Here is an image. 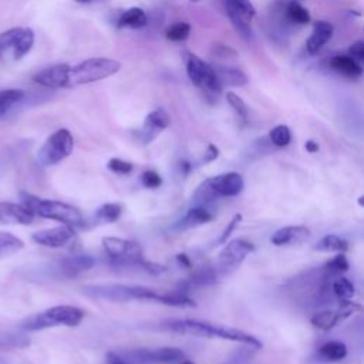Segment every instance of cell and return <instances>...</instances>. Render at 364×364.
Returning a JSON list of instances; mask_svg holds the SVG:
<instances>
[{"label":"cell","instance_id":"9c48e42d","mask_svg":"<svg viewBox=\"0 0 364 364\" xmlns=\"http://www.w3.org/2000/svg\"><path fill=\"white\" fill-rule=\"evenodd\" d=\"M102 247L105 253L114 260V263L118 264L139 266L144 260L142 249L134 240L108 236L102 239Z\"/></svg>","mask_w":364,"mask_h":364},{"label":"cell","instance_id":"816d5d0a","mask_svg":"<svg viewBox=\"0 0 364 364\" xmlns=\"http://www.w3.org/2000/svg\"><path fill=\"white\" fill-rule=\"evenodd\" d=\"M189 1H198V0H189Z\"/></svg>","mask_w":364,"mask_h":364},{"label":"cell","instance_id":"b9f144b4","mask_svg":"<svg viewBox=\"0 0 364 364\" xmlns=\"http://www.w3.org/2000/svg\"><path fill=\"white\" fill-rule=\"evenodd\" d=\"M348 57H351L353 60H355L357 63L364 60V43L361 40L353 43L348 47Z\"/></svg>","mask_w":364,"mask_h":364},{"label":"cell","instance_id":"7bdbcfd3","mask_svg":"<svg viewBox=\"0 0 364 364\" xmlns=\"http://www.w3.org/2000/svg\"><path fill=\"white\" fill-rule=\"evenodd\" d=\"M240 219H242V215H239V213H236L232 219H230V222H228V226L225 228V230L222 232V235H220V237H219V243H225L226 240H228V237L230 236V233L235 230V228H236V225L240 222Z\"/></svg>","mask_w":364,"mask_h":364},{"label":"cell","instance_id":"d6986e66","mask_svg":"<svg viewBox=\"0 0 364 364\" xmlns=\"http://www.w3.org/2000/svg\"><path fill=\"white\" fill-rule=\"evenodd\" d=\"M333 31H334V28L328 21H323V20L316 21L313 24V31L306 41L307 51L310 54L318 53V50H321V47L331 38Z\"/></svg>","mask_w":364,"mask_h":364},{"label":"cell","instance_id":"e0dca14e","mask_svg":"<svg viewBox=\"0 0 364 364\" xmlns=\"http://www.w3.org/2000/svg\"><path fill=\"white\" fill-rule=\"evenodd\" d=\"M34 215L23 205L14 202H0V225H28Z\"/></svg>","mask_w":364,"mask_h":364},{"label":"cell","instance_id":"4fadbf2b","mask_svg":"<svg viewBox=\"0 0 364 364\" xmlns=\"http://www.w3.org/2000/svg\"><path fill=\"white\" fill-rule=\"evenodd\" d=\"M68 64H54L37 71L33 75V81L51 90L68 88Z\"/></svg>","mask_w":364,"mask_h":364},{"label":"cell","instance_id":"ee69618b","mask_svg":"<svg viewBox=\"0 0 364 364\" xmlns=\"http://www.w3.org/2000/svg\"><path fill=\"white\" fill-rule=\"evenodd\" d=\"M250 355H252V353H250L249 350L242 348V350L236 351V353L233 354V357H230V358L226 361V364H247Z\"/></svg>","mask_w":364,"mask_h":364},{"label":"cell","instance_id":"f35d334b","mask_svg":"<svg viewBox=\"0 0 364 364\" xmlns=\"http://www.w3.org/2000/svg\"><path fill=\"white\" fill-rule=\"evenodd\" d=\"M226 100H228L229 105L235 109V112H236L239 117H242V118H246V117H247V107H246L245 101H243L237 94H235V92H232V91H228V92H226Z\"/></svg>","mask_w":364,"mask_h":364},{"label":"cell","instance_id":"1f68e13d","mask_svg":"<svg viewBox=\"0 0 364 364\" xmlns=\"http://www.w3.org/2000/svg\"><path fill=\"white\" fill-rule=\"evenodd\" d=\"M121 213H122V206L119 203H104L97 209L95 218L102 223H112L119 219Z\"/></svg>","mask_w":364,"mask_h":364},{"label":"cell","instance_id":"30bf717a","mask_svg":"<svg viewBox=\"0 0 364 364\" xmlns=\"http://www.w3.org/2000/svg\"><path fill=\"white\" fill-rule=\"evenodd\" d=\"M34 44V31L28 27H14L0 33V57L7 51H13L14 60L23 58Z\"/></svg>","mask_w":364,"mask_h":364},{"label":"cell","instance_id":"2e32d148","mask_svg":"<svg viewBox=\"0 0 364 364\" xmlns=\"http://www.w3.org/2000/svg\"><path fill=\"white\" fill-rule=\"evenodd\" d=\"M208 179H209L210 186L215 191L218 198L236 196L243 191V186H245L243 178L237 172H226V173H220L218 176H212Z\"/></svg>","mask_w":364,"mask_h":364},{"label":"cell","instance_id":"f907efd6","mask_svg":"<svg viewBox=\"0 0 364 364\" xmlns=\"http://www.w3.org/2000/svg\"><path fill=\"white\" fill-rule=\"evenodd\" d=\"M179 364H193V363H191V361H181Z\"/></svg>","mask_w":364,"mask_h":364},{"label":"cell","instance_id":"681fc988","mask_svg":"<svg viewBox=\"0 0 364 364\" xmlns=\"http://www.w3.org/2000/svg\"><path fill=\"white\" fill-rule=\"evenodd\" d=\"M75 1H78V3H92L95 0H75Z\"/></svg>","mask_w":364,"mask_h":364},{"label":"cell","instance_id":"4316f807","mask_svg":"<svg viewBox=\"0 0 364 364\" xmlns=\"http://www.w3.org/2000/svg\"><path fill=\"white\" fill-rule=\"evenodd\" d=\"M313 249L318 250V252H328V253L340 252V253H343L348 249V243H347V240L341 239L337 235H326L314 243Z\"/></svg>","mask_w":364,"mask_h":364},{"label":"cell","instance_id":"7402d4cb","mask_svg":"<svg viewBox=\"0 0 364 364\" xmlns=\"http://www.w3.org/2000/svg\"><path fill=\"white\" fill-rule=\"evenodd\" d=\"M215 216L205 208V206H193L191 208L186 215L179 220L178 228L179 229H191L198 228L200 225L209 223Z\"/></svg>","mask_w":364,"mask_h":364},{"label":"cell","instance_id":"cb8c5ba5","mask_svg":"<svg viewBox=\"0 0 364 364\" xmlns=\"http://www.w3.org/2000/svg\"><path fill=\"white\" fill-rule=\"evenodd\" d=\"M347 355V347L341 341H327L318 348V357L321 361L326 363H337L346 358Z\"/></svg>","mask_w":364,"mask_h":364},{"label":"cell","instance_id":"ba28073f","mask_svg":"<svg viewBox=\"0 0 364 364\" xmlns=\"http://www.w3.org/2000/svg\"><path fill=\"white\" fill-rule=\"evenodd\" d=\"M128 364H158L179 361L185 357L183 351L175 347L158 348H134L117 353Z\"/></svg>","mask_w":364,"mask_h":364},{"label":"cell","instance_id":"f6af8a7d","mask_svg":"<svg viewBox=\"0 0 364 364\" xmlns=\"http://www.w3.org/2000/svg\"><path fill=\"white\" fill-rule=\"evenodd\" d=\"M218 155H219V149L215 146V145H208V148H206V152H205V158H203V161L205 162H210V161H213V159H216L218 158Z\"/></svg>","mask_w":364,"mask_h":364},{"label":"cell","instance_id":"8fae6325","mask_svg":"<svg viewBox=\"0 0 364 364\" xmlns=\"http://www.w3.org/2000/svg\"><path fill=\"white\" fill-rule=\"evenodd\" d=\"M253 250L255 246L245 239H233L228 242L218 256V270H220L225 274L236 270L246 259V256Z\"/></svg>","mask_w":364,"mask_h":364},{"label":"cell","instance_id":"ac0fdd59","mask_svg":"<svg viewBox=\"0 0 364 364\" xmlns=\"http://www.w3.org/2000/svg\"><path fill=\"white\" fill-rule=\"evenodd\" d=\"M310 236V229L306 226H284L277 229L272 236L270 242L274 246H290L299 245L307 240Z\"/></svg>","mask_w":364,"mask_h":364},{"label":"cell","instance_id":"277c9868","mask_svg":"<svg viewBox=\"0 0 364 364\" xmlns=\"http://www.w3.org/2000/svg\"><path fill=\"white\" fill-rule=\"evenodd\" d=\"M82 318H84V311L80 307L61 304V306H54L26 317L20 323V327L26 331H37V330L60 327V326L75 327L82 321Z\"/></svg>","mask_w":364,"mask_h":364},{"label":"cell","instance_id":"8992f818","mask_svg":"<svg viewBox=\"0 0 364 364\" xmlns=\"http://www.w3.org/2000/svg\"><path fill=\"white\" fill-rule=\"evenodd\" d=\"M74 149V138L65 128L54 131L37 152V161L44 165H55L71 155Z\"/></svg>","mask_w":364,"mask_h":364},{"label":"cell","instance_id":"44dd1931","mask_svg":"<svg viewBox=\"0 0 364 364\" xmlns=\"http://www.w3.org/2000/svg\"><path fill=\"white\" fill-rule=\"evenodd\" d=\"M213 71L220 82V85L228 87H243L249 82L247 75L235 67H225V65H212Z\"/></svg>","mask_w":364,"mask_h":364},{"label":"cell","instance_id":"3957f363","mask_svg":"<svg viewBox=\"0 0 364 364\" xmlns=\"http://www.w3.org/2000/svg\"><path fill=\"white\" fill-rule=\"evenodd\" d=\"M21 203L34 215L44 219H53L61 222L63 225L78 226L82 225V215L81 212L68 203L51 199H43L34 196L31 193L23 192L21 193Z\"/></svg>","mask_w":364,"mask_h":364},{"label":"cell","instance_id":"f546056e","mask_svg":"<svg viewBox=\"0 0 364 364\" xmlns=\"http://www.w3.org/2000/svg\"><path fill=\"white\" fill-rule=\"evenodd\" d=\"M216 193L210 186L209 179H205L195 191L193 196H192V203L193 206H206L208 203L213 202L216 199Z\"/></svg>","mask_w":364,"mask_h":364},{"label":"cell","instance_id":"5b68a950","mask_svg":"<svg viewBox=\"0 0 364 364\" xmlns=\"http://www.w3.org/2000/svg\"><path fill=\"white\" fill-rule=\"evenodd\" d=\"M119 68H121V63L114 58L92 57V58L84 60L74 67L70 65L68 87L82 85V84L104 80L118 73Z\"/></svg>","mask_w":364,"mask_h":364},{"label":"cell","instance_id":"484cf974","mask_svg":"<svg viewBox=\"0 0 364 364\" xmlns=\"http://www.w3.org/2000/svg\"><path fill=\"white\" fill-rule=\"evenodd\" d=\"M225 10H226V14H228L233 28L236 30V33L243 38H250L252 37L250 21L245 16H242L237 10H235L232 6H229L228 3H225Z\"/></svg>","mask_w":364,"mask_h":364},{"label":"cell","instance_id":"7a4b0ae2","mask_svg":"<svg viewBox=\"0 0 364 364\" xmlns=\"http://www.w3.org/2000/svg\"><path fill=\"white\" fill-rule=\"evenodd\" d=\"M165 327L169 328L171 331H175L179 334L229 340V341H235V343H242L252 348H262V341L257 337H255L243 330L222 326V324H215L210 321L195 320V318H178V320H169L165 324Z\"/></svg>","mask_w":364,"mask_h":364},{"label":"cell","instance_id":"7c38bea8","mask_svg":"<svg viewBox=\"0 0 364 364\" xmlns=\"http://www.w3.org/2000/svg\"><path fill=\"white\" fill-rule=\"evenodd\" d=\"M361 309L360 304L347 300V301H340V306L337 309H327V310H321L317 311L311 316L310 321L314 327L320 328V330H330L334 326H337L340 321L346 320L347 317H350L351 314H354L355 311H358Z\"/></svg>","mask_w":364,"mask_h":364},{"label":"cell","instance_id":"f1b7e54d","mask_svg":"<svg viewBox=\"0 0 364 364\" xmlns=\"http://www.w3.org/2000/svg\"><path fill=\"white\" fill-rule=\"evenodd\" d=\"M24 98V91L17 90V88H7V90H0V117L4 115L18 104Z\"/></svg>","mask_w":364,"mask_h":364},{"label":"cell","instance_id":"bcb514c9","mask_svg":"<svg viewBox=\"0 0 364 364\" xmlns=\"http://www.w3.org/2000/svg\"><path fill=\"white\" fill-rule=\"evenodd\" d=\"M107 364H128V363H125L117 353L111 351L107 354Z\"/></svg>","mask_w":364,"mask_h":364},{"label":"cell","instance_id":"9a60e30c","mask_svg":"<svg viewBox=\"0 0 364 364\" xmlns=\"http://www.w3.org/2000/svg\"><path fill=\"white\" fill-rule=\"evenodd\" d=\"M75 235V230L70 225H61L33 233L31 239L46 247H61L67 245Z\"/></svg>","mask_w":364,"mask_h":364},{"label":"cell","instance_id":"6da1fadb","mask_svg":"<svg viewBox=\"0 0 364 364\" xmlns=\"http://www.w3.org/2000/svg\"><path fill=\"white\" fill-rule=\"evenodd\" d=\"M85 296L97 300H109V301H129V300H151L173 307H195L196 303L179 291H168L152 289L139 284H91L85 286L81 290Z\"/></svg>","mask_w":364,"mask_h":364},{"label":"cell","instance_id":"74e56055","mask_svg":"<svg viewBox=\"0 0 364 364\" xmlns=\"http://www.w3.org/2000/svg\"><path fill=\"white\" fill-rule=\"evenodd\" d=\"M229 6H232L235 10H237L242 16H245L249 21L256 16V9L250 3V0H225Z\"/></svg>","mask_w":364,"mask_h":364},{"label":"cell","instance_id":"c3c4849f","mask_svg":"<svg viewBox=\"0 0 364 364\" xmlns=\"http://www.w3.org/2000/svg\"><path fill=\"white\" fill-rule=\"evenodd\" d=\"M178 260H179L181 263H183L186 267H189V266H191V263H189V260H188L186 255H178Z\"/></svg>","mask_w":364,"mask_h":364},{"label":"cell","instance_id":"8d00e7d4","mask_svg":"<svg viewBox=\"0 0 364 364\" xmlns=\"http://www.w3.org/2000/svg\"><path fill=\"white\" fill-rule=\"evenodd\" d=\"M192 283L199 284V286H205V284H212L216 282V272L212 267H203L196 270L192 276H191Z\"/></svg>","mask_w":364,"mask_h":364},{"label":"cell","instance_id":"4dcf8cb0","mask_svg":"<svg viewBox=\"0 0 364 364\" xmlns=\"http://www.w3.org/2000/svg\"><path fill=\"white\" fill-rule=\"evenodd\" d=\"M331 291L338 299V301H347L354 296V286L348 279L340 276L331 283Z\"/></svg>","mask_w":364,"mask_h":364},{"label":"cell","instance_id":"5bb4252c","mask_svg":"<svg viewBox=\"0 0 364 364\" xmlns=\"http://www.w3.org/2000/svg\"><path fill=\"white\" fill-rule=\"evenodd\" d=\"M169 124H171V118L164 108H156V109L151 111L145 117L144 124L141 127L139 136H138L139 141L144 145L151 144L165 128H168Z\"/></svg>","mask_w":364,"mask_h":364},{"label":"cell","instance_id":"f5cc1de1","mask_svg":"<svg viewBox=\"0 0 364 364\" xmlns=\"http://www.w3.org/2000/svg\"><path fill=\"white\" fill-rule=\"evenodd\" d=\"M296 1H299V0H296Z\"/></svg>","mask_w":364,"mask_h":364},{"label":"cell","instance_id":"836d02e7","mask_svg":"<svg viewBox=\"0 0 364 364\" xmlns=\"http://www.w3.org/2000/svg\"><path fill=\"white\" fill-rule=\"evenodd\" d=\"M191 34V26L186 21H178L169 26L165 31V36L171 41H185Z\"/></svg>","mask_w":364,"mask_h":364},{"label":"cell","instance_id":"d4e9b609","mask_svg":"<svg viewBox=\"0 0 364 364\" xmlns=\"http://www.w3.org/2000/svg\"><path fill=\"white\" fill-rule=\"evenodd\" d=\"M148 23L146 13L141 7H131L121 13L118 18V27H131V28H142Z\"/></svg>","mask_w":364,"mask_h":364},{"label":"cell","instance_id":"d590c367","mask_svg":"<svg viewBox=\"0 0 364 364\" xmlns=\"http://www.w3.org/2000/svg\"><path fill=\"white\" fill-rule=\"evenodd\" d=\"M348 270V260L343 253H338L337 256H334L330 262L326 263L324 266V272L326 274L330 276H336V274H341L344 272Z\"/></svg>","mask_w":364,"mask_h":364},{"label":"cell","instance_id":"7dc6e473","mask_svg":"<svg viewBox=\"0 0 364 364\" xmlns=\"http://www.w3.org/2000/svg\"><path fill=\"white\" fill-rule=\"evenodd\" d=\"M304 146H306V149H307L309 152H311V154H313V152H317V151H318V145H317V144H316L314 141H311V139H310V141H307Z\"/></svg>","mask_w":364,"mask_h":364},{"label":"cell","instance_id":"60d3db41","mask_svg":"<svg viewBox=\"0 0 364 364\" xmlns=\"http://www.w3.org/2000/svg\"><path fill=\"white\" fill-rule=\"evenodd\" d=\"M141 181L145 188H151V189H155L162 183V178L155 171H145L141 176Z\"/></svg>","mask_w":364,"mask_h":364},{"label":"cell","instance_id":"52a82bcc","mask_svg":"<svg viewBox=\"0 0 364 364\" xmlns=\"http://www.w3.org/2000/svg\"><path fill=\"white\" fill-rule=\"evenodd\" d=\"M185 65H186V74L192 84L202 88L203 91L220 94L223 87L220 85L213 71V67L210 64L205 63L198 55L188 53L185 57Z\"/></svg>","mask_w":364,"mask_h":364},{"label":"cell","instance_id":"83f0119b","mask_svg":"<svg viewBox=\"0 0 364 364\" xmlns=\"http://www.w3.org/2000/svg\"><path fill=\"white\" fill-rule=\"evenodd\" d=\"M24 247V242L10 232H0V257L11 256Z\"/></svg>","mask_w":364,"mask_h":364},{"label":"cell","instance_id":"603a6c76","mask_svg":"<svg viewBox=\"0 0 364 364\" xmlns=\"http://www.w3.org/2000/svg\"><path fill=\"white\" fill-rule=\"evenodd\" d=\"M330 67L334 71H337V73H340L346 77H350V78H357L363 74L361 65L348 55H336V57H333L331 61H330Z\"/></svg>","mask_w":364,"mask_h":364},{"label":"cell","instance_id":"ffe728a7","mask_svg":"<svg viewBox=\"0 0 364 364\" xmlns=\"http://www.w3.org/2000/svg\"><path fill=\"white\" fill-rule=\"evenodd\" d=\"M94 266V259L88 255H74L67 256L60 262V269L64 276L75 277Z\"/></svg>","mask_w":364,"mask_h":364},{"label":"cell","instance_id":"e575fe53","mask_svg":"<svg viewBox=\"0 0 364 364\" xmlns=\"http://www.w3.org/2000/svg\"><path fill=\"white\" fill-rule=\"evenodd\" d=\"M269 138H270V142L274 145V146H287L291 141V132L289 129L287 125H277L274 127L270 132H269Z\"/></svg>","mask_w":364,"mask_h":364},{"label":"cell","instance_id":"d6a6232c","mask_svg":"<svg viewBox=\"0 0 364 364\" xmlns=\"http://www.w3.org/2000/svg\"><path fill=\"white\" fill-rule=\"evenodd\" d=\"M286 13H287V17H289L293 23H297V24H307V23H310V13L307 11L306 7H303V6H301L299 1H296V0H291V1L287 4Z\"/></svg>","mask_w":364,"mask_h":364},{"label":"cell","instance_id":"ab89813d","mask_svg":"<svg viewBox=\"0 0 364 364\" xmlns=\"http://www.w3.org/2000/svg\"><path fill=\"white\" fill-rule=\"evenodd\" d=\"M108 169L115 172V173H119V175H125V173H129L132 171V164L131 162H127V161H122L119 158H111L107 164Z\"/></svg>","mask_w":364,"mask_h":364}]
</instances>
